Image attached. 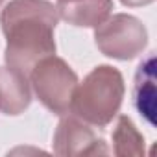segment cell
<instances>
[{"mask_svg": "<svg viewBox=\"0 0 157 157\" xmlns=\"http://www.w3.org/2000/svg\"><path fill=\"white\" fill-rule=\"evenodd\" d=\"M57 10L48 0H11L2 10L0 26L6 35L4 59L28 74L41 59L56 54L54 30Z\"/></svg>", "mask_w": 157, "mask_h": 157, "instance_id": "cell-1", "label": "cell"}, {"mask_svg": "<svg viewBox=\"0 0 157 157\" xmlns=\"http://www.w3.org/2000/svg\"><path fill=\"white\" fill-rule=\"evenodd\" d=\"M124 91V78L115 67H94L82 83L78 82L72 94L70 111L89 126L105 128L118 115Z\"/></svg>", "mask_w": 157, "mask_h": 157, "instance_id": "cell-2", "label": "cell"}, {"mask_svg": "<svg viewBox=\"0 0 157 157\" xmlns=\"http://www.w3.org/2000/svg\"><path fill=\"white\" fill-rule=\"evenodd\" d=\"M30 85L48 111L63 117L70 111L78 76L65 59L48 56L30 70Z\"/></svg>", "mask_w": 157, "mask_h": 157, "instance_id": "cell-3", "label": "cell"}, {"mask_svg": "<svg viewBox=\"0 0 157 157\" xmlns=\"http://www.w3.org/2000/svg\"><path fill=\"white\" fill-rule=\"evenodd\" d=\"M94 43L104 56L129 61L146 48L148 32L137 17L117 13L94 26Z\"/></svg>", "mask_w": 157, "mask_h": 157, "instance_id": "cell-4", "label": "cell"}, {"mask_svg": "<svg viewBox=\"0 0 157 157\" xmlns=\"http://www.w3.org/2000/svg\"><path fill=\"white\" fill-rule=\"evenodd\" d=\"M54 151L63 157L78 155H105L109 148L93 128L74 115L63 117L54 133Z\"/></svg>", "mask_w": 157, "mask_h": 157, "instance_id": "cell-5", "label": "cell"}, {"mask_svg": "<svg viewBox=\"0 0 157 157\" xmlns=\"http://www.w3.org/2000/svg\"><path fill=\"white\" fill-rule=\"evenodd\" d=\"M32 89L28 76L13 67H0V113L21 115L30 107Z\"/></svg>", "mask_w": 157, "mask_h": 157, "instance_id": "cell-6", "label": "cell"}, {"mask_svg": "<svg viewBox=\"0 0 157 157\" xmlns=\"http://www.w3.org/2000/svg\"><path fill=\"white\" fill-rule=\"evenodd\" d=\"M59 19L72 26L94 28L104 22L113 10V0H57Z\"/></svg>", "mask_w": 157, "mask_h": 157, "instance_id": "cell-7", "label": "cell"}, {"mask_svg": "<svg viewBox=\"0 0 157 157\" xmlns=\"http://www.w3.org/2000/svg\"><path fill=\"white\" fill-rule=\"evenodd\" d=\"M155 57L150 54L137 70L135 76V87H133V102L140 115L148 118V122H153V104H155Z\"/></svg>", "mask_w": 157, "mask_h": 157, "instance_id": "cell-8", "label": "cell"}, {"mask_svg": "<svg viewBox=\"0 0 157 157\" xmlns=\"http://www.w3.org/2000/svg\"><path fill=\"white\" fill-rule=\"evenodd\" d=\"M113 151L120 157H139L144 153V139L129 117L120 115L113 129Z\"/></svg>", "mask_w": 157, "mask_h": 157, "instance_id": "cell-9", "label": "cell"}, {"mask_svg": "<svg viewBox=\"0 0 157 157\" xmlns=\"http://www.w3.org/2000/svg\"><path fill=\"white\" fill-rule=\"evenodd\" d=\"M120 2H122L124 6H128V8H139V6H148V4H151L153 0H120Z\"/></svg>", "mask_w": 157, "mask_h": 157, "instance_id": "cell-10", "label": "cell"}, {"mask_svg": "<svg viewBox=\"0 0 157 157\" xmlns=\"http://www.w3.org/2000/svg\"><path fill=\"white\" fill-rule=\"evenodd\" d=\"M2 4H4V0H0V6H2Z\"/></svg>", "mask_w": 157, "mask_h": 157, "instance_id": "cell-11", "label": "cell"}]
</instances>
